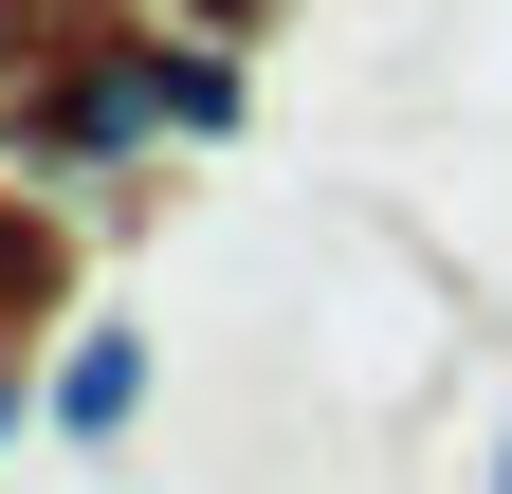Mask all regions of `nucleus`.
<instances>
[{
	"label": "nucleus",
	"instance_id": "nucleus-1",
	"mask_svg": "<svg viewBox=\"0 0 512 494\" xmlns=\"http://www.w3.org/2000/svg\"><path fill=\"white\" fill-rule=\"evenodd\" d=\"M37 421L74 458H110L128 421H147V330H74V348H37Z\"/></svg>",
	"mask_w": 512,
	"mask_h": 494
},
{
	"label": "nucleus",
	"instance_id": "nucleus-2",
	"mask_svg": "<svg viewBox=\"0 0 512 494\" xmlns=\"http://www.w3.org/2000/svg\"><path fill=\"white\" fill-rule=\"evenodd\" d=\"M147 110H165V129H238V55H202V37H147Z\"/></svg>",
	"mask_w": 512,
	"mask_h": 494
},
{
	"label": "nucleus",
	"instance_id": "nucleus-3",
	"mask_svg": "<svg viewBox=\"0 0 512 494\" xmlns=\"http://www.w3.org/2000/svg\"><path fill=\"white\" fill-rule=\"evenodd\" d=\"M19 330H55V220L0 202V348H19Z\"/></svg>",
	"mask_w": 512,
	"mask_h": 494
},
{
	"label": "nucleus",
	"instance_id": "nucleus-4",
	"mask_svg": "<svg viewBox=\"0 0 512 494\" xmlns=\"http://www.w3.org/2000/svg\"><path fill=\"white\" fill-rule=\"evenodd\" d=\"M19 421H37V366H0V440H19Z\"/></svg>",
	"mask_w": 512,
	"mask_h": 494
},
{
	"label": "nucleus",
	"instance_id": "nucleus-5",
	"mask_svg": "<svg viewBox=\"0 0 512 494\" xmlns=\"http://www.w3.org/2000/svg\"><path fill=\"white\" fill-rule=\"evenodd\" d=\"M494 494H512V421H494Z\"/></svg>",
	"mask_w": 512,
	"mask_h": 494
}]
</instances>
